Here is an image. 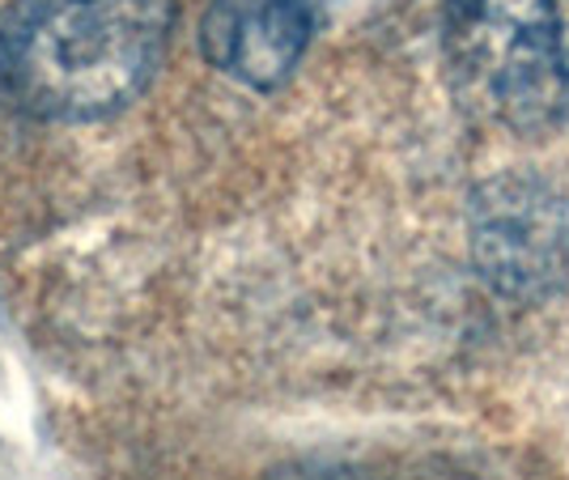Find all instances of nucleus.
Masks as SVG:
<instances>
[{
  "mask_svg": "<svg viewBox=\"0 0 569 480\" xmlns=\"http://www.w3.org/2000/svg\"><path fill=\"white\" fill-rule=\"evenodd\" d=\"M174 0H13L0 18V94L51 123L102 120L149 86Z\"/></svg>",
  "mask_w": 569,
  "mask_h": 480,
  "instance_id": "f257e3e1",
  "label": "nucleus"
},
{
  "mask_svg": "<svg viewBox=\"0 0 569 480\" xmlns=\"http://www.w3.org/2000/svg\"><path fill=\"white\" fill-rule=\"evenodd\" d=\"M442 43L468 102L501 128L569 116V0H447Z\"/></svg>",
  "mask_w": 569,
  "mask_h": 480,
  "instance_id": "f03ea898",
  "label": "nucleus"
},
{
  "mask_svg": "<svg viewBox=\"0 0 569 480\" xmlns=\"http://www.w3.org/2000/svg\"><path fill=\"white\" fill-rule=\"evenodd\" d=\"M336 0H213L200 22L204 60L251 90H277L307 56Z\"/></svg>",
  "mask_w": 569,
  "mask_h": 480,
  "instance_id": "7ed1b4c3",
  "label": "nucleus"
},
{
  "mask_svg": "<svg viewBox=\"0 0 569 480\" xmlns=\"http://www.w3.org/2000/svg\"><path fill=\"white\" fill-rule=\"evenodd\" d=\"M476 256L485 277L515 293H540L566 268V226L557 200L527 183H501L476 217Z\"/></svg>",
  "mask_w": 569,
  "mask_h": 480,
  "instance_id": "20e7f679",
  "label": "nucleus"
},
{
  "mask_svg": "<svg viewBox=\"0 0 569 480\" xmlns=\"http://www.w3.org/2000/svg\"><path fill=\"white\" fill-rule=\"evenodd\" d=\"M277 480H361V477H349V472H284Z\"/></svg>",
  "mask_w": 569,
  "mask_h": 480,
  "instance_id": "39448f33",
  "label": "nucleus"
}]
</instances>
